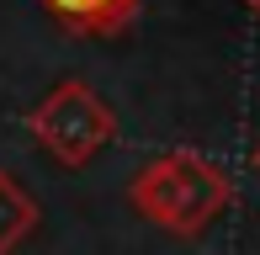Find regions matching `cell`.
Segmentation results:
<instances>
[{"instance_id":"1","label":"cell","mask_w":260,"mask_h":255,"mask_svg":"<svg viewBox=\"0 0 260 255\" xmlns=\"http://www.w3.org/2000/svg\"><path fill=\"white\" fill-rule=\"evenodd\" d=\"M127 202L138 218L175 239H197L229 213L234 202V176L212 154L197 149H165V154L144 160L127 181Z\"/></svg>"},{"instance_id":"2","label":"cell","mask_w":260,"mask_h":255,"mask_svg":"<svg viewBox=\"0 0 260 255\" xmlns=\"http://www.w3.org/2000/svg\"><path fill=\"white\" fill-rule=\"evenodd\" d=\"M27 133L38 138V149L58 160L64 170H85L90 160L112 144L117 112L106 107L85 80H58L48 96L27 112Z\"/></svg>"},{"instance_id":"3","label":"cell","mask_w":260,"mask_h":255,"mask_svg":"<svg viewBox=\"0 0 260 255\" xmlns=\"http://www.w3.org/2000/svg\"><path fill=\"white\" fill-rule=\"evenodd\" d=\"M43 11L80 38H112L138 16V0H43Z\"/></svg>"},{"instance_id":"4","label":"cell","mask_w":260,"mask_h":255,"mask_svg":"<svg viewBox=\"0 0 260 255\" xmlns=\"http://www.w3.org/2000/svg\"><path fill=\"white\" fill-rule=\"evenodd\" d=\"M38 218H43L38 197L21 186L11 170H0V255H16L27 245V239L38 234Z\"/></svg>"},{"instance_id":"5","label":"cell","mask_w":260,"mask_h":255,"mask_svg":"<svg viewBox=\"0 0 260 255\" xmlns=\"http://www.w3.org/2000/svg\"><path fill=\"white\" fill-rule=\"evenodd\" d=\"M250 170H255V176H260V144L250 149Z\"/></svg>"},{"instance_id":"6","label":"cell","mask_w":260,"mask_h":255,"mask_svg":"<svg viewBox=\"0 0 260 255\" xmlns=\"http://www.w3.org/2000/svg\"><path fill=\"white\" fill-rule=\"evenodd\" d=\"M244 6H250V16H255V21H260V0H244Z\"/></svg>"}]
</instances>
